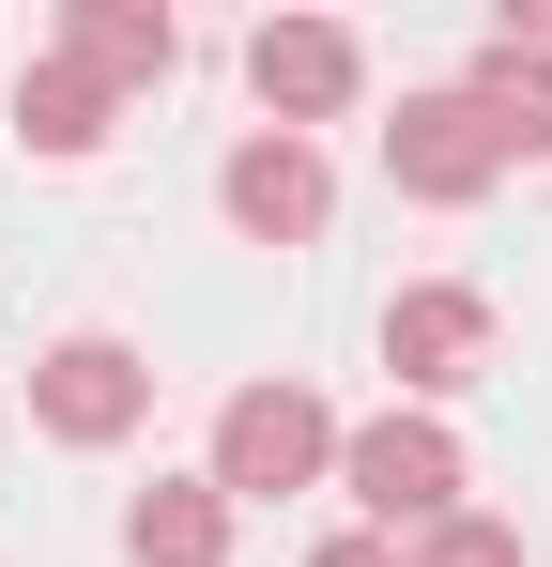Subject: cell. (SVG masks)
I'll list each match as a JSON object with an SVG mask.
<instances>
[{
  "label": "cell",
  "instance_id": "6da1fadb",
  "mask_svg": "<svg viewBox=\"0 0 552 567\" xmlns=\"http://www.w3.org/2000/svg\"><path fill=\"white\" fill-rule=\"evenodd\" d=\"M323 461H338V430H323V399H292V383H246V399L215 414V491H307Z\"/></svg>",
  "mask_w": 552,
  "mask_h": 567
},
{
  "label": "cell",
  "instance_id": "7a4b0ae2",
  "mask_svg": "<svg viewBox=\"0 0 552 567\" xmlns=\"http://www.w3.org/2000/svg\"><path fill=\"white\" fill-rule=\"evenodd\" d=\"M139 399H154V369H139L123 338H62V353L31 369V414H47V430H78V445L139 430Z\"/></svg>",
  "mask_w": 552,
  "mask_h": 567
},
{
  "label": "cell",
  "instance_id": "3957f363",
  "mask_svg": "<svg viewBox=\"0 0 552 567\" xmlns=\"http://www.w3.org/2000/svg\"><path fill=\"white\" fill-rule=\"evenodd\" d=\"M354 491L384 506V522H446L460 445H446V430H399V414H384V430H354Z\"/></svg>",
  "mask_w": 552,
  "mask_h": 567
},
{
  "label": "cell",
  "instance_id": "277c9868",
  "mask_svg": "<svg viewBox=\"0 0 552 567\" xmlns=\"http://www.w3.org/2000/svg\"><path fill=\"white\" fill-rule=\"evenodd\" d=\"M246 78H262V107H292V123H323V107L354 93V31H323V16H276L262 47H246Z\"/></svg>",
  "mask_w": 552,
  "mask_h": 567
},
{
  "label": "cell",
  "instance_id": "5b68a950",
  "mask_svg": "<svg viewBox=\"0 0 552 567\" xmlns=\"http://www.w3.org/2000/svg\"><path fill=\"white\" fill-rule=\"evenodd\" d=\"M231 215H246L262 246H307V230H323V154H307V138H246V154H231Z\"/></svg>",
  "mask_w": 552,
  "mask_h": 567
},
{
  "label": "cell",
  "instance_id": "8992f818",
  "mask_svg": "<svg viewBox=\"0 0 552 567\" xmlns=\"http://www.w3.org/2000/svg\"><path fill=\"white\" fill-rule=\"evenodd\" d=\"M399 185H415V199H476V185H491V123H476V93L399 107Z\"/></svg>",
  "mask_w": 552,
  "mask_h": 567
},
{
  "label": "cell",
  "instance_id": "52a82bcc",
  "mask_svg": "<svg viewBox=\"0 0 552 567\" xmlns=\"http://www.w3.org/2000/svg\"><path fill=\"white\" fill-rule=\"evenodd\" d=\"M476 338H491L476 291H399V307H384V353H399L415 383H460V369H476Z\"/></svg>",
  "mask_w": 552,
  "mask_h": 567
},
{
  "label": "cell",
  "instance_id": "ba28073f",
  "mask_svg": "<svg viewBox=\"0 0 552 567\" xmlns=\"http://www.w3.org/2000/svg\"><path fill=\"white\" fill-rule=\"evenodd\" d=\"M476 123H491V154H552V62L522 47V31L476 62Z\"/></svg>",
  "mask_w": 552,
  "mask_h": 567
},
{
  "label": "cell",
  "instance_id": "9c48e42d",
  "mask_svg": "<svg viewBox=\"0 0 552 567\" xmlns=\"http://www.w3.org/2000/svg\"><path fill=\"white\" fill-rule=\"evenodd\" d=\"M123 537H139V567H215L231 553V506H215V491H154Z\"/></svg>",
  "mask_w": 552,
  "mask_h": 567
},
{
  "label": "cell",
  "instance_id": "30bf717a",
  "mask_svg": "<svg viewBox=\"0 0 552 567\" xmlns=\"http://www.w3.org/2000/svg\"><path fill=\"white\" fill-rule=\"evenodd\" d=\"M16 123H31L47 154H92V138H108V78H92V62H47V78L16 93Z\"/></svg>",
  "mask_w": 552,
  "mask_h": 567
},
{
  "label": "cell",
  "instance_id": "8fae6325",
  "mask_svg": "<svg viewBox=\"0 0 552 567\" xmlns=\"http://www.w3.org/2000/svg\"><path fill=\"white\" fill-rule=\"evenodd\" d=\"M170 47H184V31H170V16H139V0L78 16V62H92V78H170Z\"/></svg>",
  "mask_w": 552,
  "mask_h": 567
},
{
  "label": "cell",
  "instance_id": "7c38bea8",
  "mask_svg": "<svg viewBox=\"0 0 552 567\" xmlns=\"http://www.w3.org/2000/svg\"><path fill=\"white\" fill-rule=\"evenodd\" d=\"M415 567H522V537H507V522H430Z\"/></svg>",
  "mask_w": 552,
  "mask_h": 567
},
{
  "label": "cell",
  "instance_id": "4fadbf2b",
  "mask_svg": "<svg viewBox=\"0 0 552 567\" xmlns=\"http://www.w3.org/2000/svg\"><path fill=\"white\" fill-rule=\"evenodd\" d=\"M323 567H399V553H384V537H338V553H323Z\"/></svg>",
  "mask_w": 552,
  "mask_h": 567
}]
</instances>
